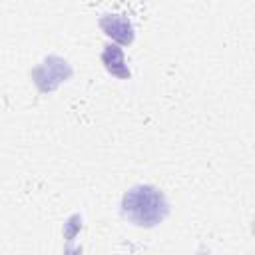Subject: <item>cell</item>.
<instances>
[{"mask_svg":"<svg viewBox=\"0 0 255 255\" xmlns=\"http://www.w3.org/2000/svg\"><path fill=\"white\" fill-rule=\"evenodd\" d=\"M124 213L137 225L151 227L159 223L167 213V203L161 191L149 185L133 187L124 197Z\"/></svg>","mask_w":255,"mask_h":255,"instance_id":"1","label":"cell"},{"mask_svg":"<svg viewBox=\"0 0 255 255\" xmlns=\"http://www.w3.org/2000/svg\"><path fill=\"white\" fill-rule=\"evenodd\" d=\"M102 24L108 30V34L114 36L116 40H120V42H129L131 40V26H129L128 20L112 16V18H106Z\"/></svg>","mask_w":255,"mask_h":255,"instance_id":"2","label":"cell"},{"mask_svg":"<svg viewBox=\"0 0 255 255\" xmlns=\"http://www.w3.org/2000/svg\"><path fill=\"white\" fill-rule=\"evenodd\" d=\"M54 66H56V64H52V68H54ZM56 68H58V70H60V68H62V62H60V64H58V66H56ZM48 70H50V64H48V62H46V64H44V66H42V68H40V72H46V74H48ZM50 78H56V82H60V80H62V76H56V74H54V72H50Z\"/></svg>","mask_w":255,"mask_h":255,"instance_id":"3","label":"cell"}]
</instances>
